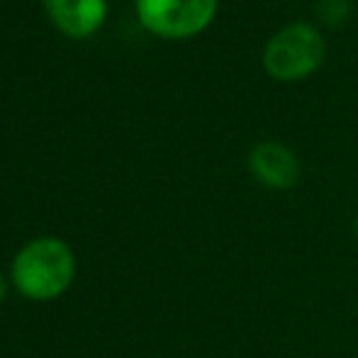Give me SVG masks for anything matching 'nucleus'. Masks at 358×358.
Wrapping results in <instances>:
<instances>
[{
  "label": "nucleus",
  "instance_id": "6",
  "mask_svg": "<svg viewBox=\"0 0 358 358\" xmlns=\"http://www.w3.org/2000/svg\"><path fill=\"white\" fill-rule=\"evenodd\" d=\"M351 0H320L317 3V13L322 15L327 24H341L349 17Z\"/></svg>",
  "mask_w": 358,
  "mask_h": 358
},
{
  "label": "nucleus",
  "instance_id": "2",
  "mask_svg": "<svg viewBox=\"0 0 358 358\" xmlns=\"http://www.w3.org/2000/svg\"><path fill=\"white\" fill-rule=\"evenodd\" d=\"M324 59V39L312 24L295 22L271 37L264 49V66L278 80L307 78Z\"/></svg>",
  "mask_w": 358,
  "mask_h": 358
},
{
  "label": "nucleus",
  "instance_id": "8",
  "mask_svg": "<svg viewBox=\"0 0 358 358\" xmlns=\"http://www.w3.org/2000/svg\"><path fill=\"white\" fill-rule=\"evenodd\" d=\"M356 234H358V220H356Z\"/></svg>",
  "mask_w": 358,
  "mask_h": 358
},
{
  "label": "nucleus",
  "instance_id": "3",
  "mask_svg": "<svg viewBox=\"0 0 358 358\" xmlns=\"http://www.w3.org/2000/svg\"><path fill=\"white\" fill-rule=\"evenodd\" d=\"M137 13L154 34L183 39L203 32L213 22L217 0H137Z\"/></svg>",
  "mask_w": 358,
  "mask_h": 358
},
{
  "label": "nucleus",
  "instance_id": "4",
  "mask_svg": "<svg viewBox=\"0 0 358 358\" xmlns=\"http://www.w3.org/2000/svg\"><path fill=\"white\" fill-rule=\"evenodd\" d=\"M249 169L259 183L275 190L290 188L300 178V161H297V156L285 144L278 142H264L254 146V151L249 156Z\"/></svg>",
  "mask_w": 358,
  "mask_h": 358
},
{
  "label": "nucleus",
  "instance_id": "5",
  "mask_svg": "<svg viewBox=\"0 0 358 358\" xmlns=\"http://www.w3.org/2000/svg\"><path fill=\"white\" fill-rule=\"evenodd\" d=\"M52 20L71 37L95 32L108 13L105 0H44Z\"/></svg>",
  "mask_w": 358,
  "mask_h": 358
},
{
  "label": "nucleus",
  "instance_id": "1",
  "mask_svg": "<svg viewBox=\"0 0 358 358\" xmlns=\"http://www.w3.org/2000/svg\"><path fill=\"white\" fill-rule=\"evenodd\" d=\"M76 259L66 241L42 236L34 239L15 256V287L29 300H54L73 283Z\"/></svg>",
  "mask_w": 358,
  "mask_h": 358
},
{
  "label": "nucleus",
  "instance_id": "7",
  "mask_svg": "<svg viewBox=\"0 0 358 358\" xmlns=\"http://www.w3.org/2000/svg\"><path fill=\"white\" fill-rule=\"evenodd\" d=\"M5 292H8V285H5V278H3V273H0V302H3Z\"/></svg>",
  "mask_w": 358,
  "mask_h": 358
}]
</instances>
